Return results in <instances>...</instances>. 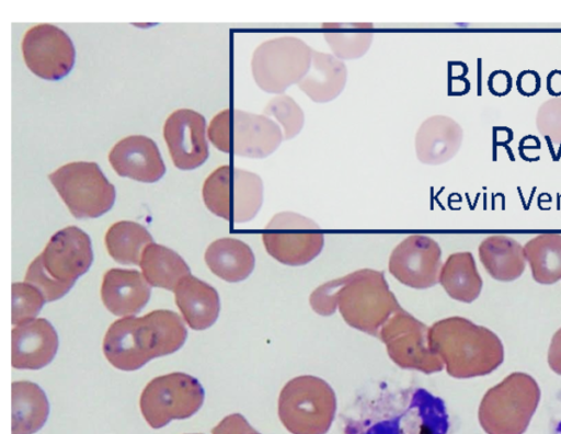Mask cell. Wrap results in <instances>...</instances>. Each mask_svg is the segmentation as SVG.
I'll return each instance as SVG.
<instances>
[{"label": "cell", "mask_w": 561, "mask_h": 434, "mask_svg": "<svg viewBox=\"0 0 561 434\" xmlns=\"http://www.w3.org/2000/svg\"><path fill=\"white\" fill-rule=\"evenodd\" d=\"M549 367L561 375V328L553 334L548 350Z\"/></svg>", "instance_id": "cell-39"}, {"label": "cell", "mask_w": 561, "mask_h": 434, "mask_svg": "<svg viewBox=\"0 0 561 434\" xmlns=\"http://www.w3.org/2000/svg\"><path fill=\"white\" fill-rule=\"evenodd\" d=\"M539 111L548 114L553 119L537 117L538 129L541 134L548 135L554 142L561 139V99H551L543 103Z\"/></svg>", "instance_id": "cell-35"}, {"label": "cell", "mask_w": 561, "mask_h": 434, "mask_svg": "<svg viewBox=\"0 0 561 434\" xmlns=\"http://www.w3.org/2000/svg\"><path fill=\"white\" fill-rule=\"evenodd\" d=\"M187 338L182 318L159 309L114 321L103 339V353L117 369L131 372L149 361L180 350Z\"/></svg>", "instance_id": "cell-1"}, {"label": "cell", "mask_w": 561, "mask_h": 434, "mask_svg": "<svg viewBox=\"0 0 561 434\" xmlns=\"http://www.w3.org/2000/svg\"><path fill=\"white\" fill-rule=\"evenodd\" d=\"M343 434H451V421L442 398L416 388L365 406Z\"/></svg>", "instance_id": "cell-2"}, {"label": "cell", "mask_w": 561, "mask_h": 434, "mask_svg": "<svg viewBox=\"0 0 561 434\" xmlns=\"http://www.w3.org/2000/svg\"><path fill=\"white\" fill-rule=\"evenodd\" d=\"M207 136L222 152L254 159L272 155L284 139L275 121L238 108L217 113L209 123Z\"/></svg>", "instance_id": "cell-8"}, {"label": "cell", "mask_w": 561, "mask_h": 434, "mask_svg": "<svg viewBox=\"0 0 561 434\" xmlns=\"http://www.w3.org/2000/svg\"><path fill=\"white\" fill-rule=\"evenodd\" d=\"M489 89L494 95H505L511 91L512 78L510 72L504 70L493 71L488 80Z\"/></svg>", "instance_id": "cell-37"}, {"label": "cell", "mask_w": 561, "mask_h": 434, "mask_svg": "<svg viewBox=\"0 0 561 434\" xmlns=\"http://www.w3.org/2000/svg\"><path fill=\"white\" fill-rule=\"evenodd\" d=\"M442 249L431 237L411 235L392 250L388 270L401 284L426 289L438 283Z\"/></svg>", "instance_id": "cell-16"}, {"label": "cell", "mask_w": 561, "mask_h": 434, "mask_svg": "<svg viewBox=\"0 0 561 434\" xmlns=\"http://www.w3.org/2000/svg\"><path fill=\"white\" fill-rule=\"evenodd\" d=\"M428 328L400 308L382 326L377 338L399 367L433 374L440 372L444 364L430 346Z\"/></svg>", "instance_id": "cell-14"}, {"label": "cell", "mask_w": 561, "mask_h": 434, "mask_svg": "<svg viewBox=\"0 0 561 434\" xmlns=\"http://www.w3.org/2000/svg\"><path fill=\"white\" fill-rule=\"evenodd\" d=\"M173 292L175 302L191 329L205 330L216 322L220 311V300L211 285L188 275L176 285Z\"/></svg>", "instance_id": "cell-22"}, {"label": "cell", "mask_w": 561, "mask_h": 434, "mask_svg": "<svg viewBox=\"0 0 561 434\" xmlns=\"http://www.w3.org/2000/svg\"><path fill=\"white\" fill-rule=\"evenodd\" d=\"M108 161L119 176L153 183L165 173V165L157 144L142 135L127 136L117 141L108 153Z\"/></svg>", "instance_id": "cell-18"}, {"label": "cell", "mask_w": 561, "mask_h": 434, "mask_svg": "<svg viewBox=\"0 0 561 434\" xmlns=\"http://www.w3.org/2000/svg\"><path fill=\"white\" fill-rule=\"evenodd\" d=\"M346 79L343 60L333 54L312 50L310 68L297 85L311 101L327 103L341 94Z\"/></svg>", "instance_id": "cell-23"}, {"label": "cell", "mask_w": 561, "mask_h": 434, "mask_svg": "<svg viewBox=\"0 0 561 434\" xmlns=\"http://www.w3.org/2000/svg\"><path fill=\"white\" fill-rule=\"evenodd\" d=\"M12 434H34L43 427L49 403L44 390L35 382H12Z\"/></svg>", "instance_id": "cell-26"}, {"label": "cell", "mask_w": 561, "mask_h": 434, "mask_svg": "<svg viewBox=\"0 0 561 434\" xmlns=\"http://www.w3.org/2000/svg\"><path fill=\"white\" fill-rule=\"evenodd\" d=\"M517 89L523 95H534L540 88V77L536 71H522L517 78Z\"/></svg>", "instance_id": "cell-38"}, {"label": "cell", "mask_w": 561, "mask_h": 434, "mask_svg": "<svg viewBox=\"0 0 561 434\" xmlns=\"http://www.w3.org/2000/svg\"><path fill=\"white\" fill-rule=\"evenodd\" d=\"M93 261L90 237L76 226L58 230L28 265L24 282L35 286L46 301L64 297Z\"/></svg>", "instance_id": "cell-4"}, {"label": "cell", "mask_w": 561, "mask_h": 434, "mask_svg": "<svg viewBox=\"0 0 561 434\" xmlns=\"http://www.w3.org/2000/svg\"><path fill=\"white\" fill-rule=\"evenodd\" d=\"M46 302L43 294L26 282L12 284V324L30 322L42 310Z\"/></svg>", "instance_id": "cell-33"}, {"label": "cell", "mask_w": 561, "mask_h": 434, "mask_svg": "<svg viewBox=\"0 0 561 434\" xmlns=\"http://www.w3.org/2000/svg\"><path fill=\"white\" fill-rule=\"evenodd\" d=\"M48 179L76 218L100 217L114 205L115 187L95 162L67 163Z\"/></svg>", "instance_id": "cell-11"}, {"label": "cell", "mask_w": 561, "mask_h": 434, "mask_svg": "<svg viewBox=\"0 0 561 434\" xmlns=\"http://www.w3.org/2000/svg\"><path fill=\"white\" fill-rule=\"evenodd\" d=\"M336 408L332 387L313 375H300L288 380L277 402L278 418L290 434H327Z\"/></svg>", "instance_id": "cell-7"}, {"label": "cell", "mask_w": 561, "mask_h": 434, "mask_svg": "<svg viewBox=\"0 0 561 434\" xmlns=\"http://www.w3.org/2000/svg\"><path fill=\"white\" fill-rule=\"evenodd\" d=\"M485 271L496 281L512 282L518 278L526 266L524 245L504 235L486 237L478 248Z\"/></svg>", "instance_id": "cell-25"}, {"label": "cell", "mask_w": 561, "mask_h": 434, "mask_svg": "<svg viewBox=\"0 0 561 434\" xmlns=\"http://www.w3.org/2000/svg\"><path fill=\"white\" fill-rule=\"evenodd\" d=\"M540 397V387L531 375L511 373L482 397L479 423L486 434H524Z\"/></svg>", "instance_id": "cell-5"}, {"label": "cell", "mask_w": 561, "mask_h": 434, "mask_svg": "<svg viewBox=\"0 0 561 434\" xmlns=\"http://www.w3.org/2000/svg\"><path fill=\"white\" fill-rule=\"evenodd\" d=\"M11 363L18 369H39L58 350V334L51 323L37 318L12 329Z\"/></svg>", "instance_id": "cell-19"}, {"label": "cell", "mask_w": 561, "mask_h": 434, "mask_svg": "<svg viewBox=\"0 0 561 434\" xmlns=\"http://www.w3.org/2000/svg\"><path fill=\"white\" fill-rule=\"evenodd\" d=\"M263 114L272 117L283 132L284 139L296 137L304 127L305 115L302 108L289 95L279 94L270 100Z\"/></svg>", "instance_id": "cell-32"}, {"label": "cell", "mask_w": 561, "mask_h": 434, "mask_svg": "<svg viewBox=\"0 0 561 434\" xmlns=\"http://www.w3.org/2000/svg\"><path fill=\"white\" fill-rule=\"evenodd\" d=\"M323 34L333 55L343 59H357L369 49L374 34L369 23H330L323 24Z\"/></svg>", "instance_id": "cell-31"}, {"label": "cell", "mask_w": 561, "mask_h": 434, "mask_svg": "<svg viewBox=\"0 0 561 434\" xmlns=\"http://www.w3.org/2000/svg\"><path fill=\"white\" fill-rule=\"evenodd\" d=\"M428 342L454 378L489 375L504 361V346L499 335L459 316L434 322L428 328Z\"/></svg>", "instance_id": "cell-3"}, {"label": "cell", "mask_w": 561, "mask_h": 434, "mask_svg": "<svg viewBox=\"0 0 561 434\" xmlns=\"http://www.w3.org/2000/svg\"><path fill=\"white\" fill-rule=\"evenodd\" d=\"M312 50L307 43L293 35L263 42L255 48L251 59L256 85L264 92L283 94L307 75Z\"/></svg>", "instance_id": "cell-10"}, {"label": "cell", "mask_w": 561, "mask_h": 434, "mask_svg": "<svg viewBox=\"0 0 561 434\" xmlns=\"http://www.w3.org/2000/svg\"><path fill=\"white\" fill-rule=\"evenodd\" d=\"M205 392L199 381L185 373L154 377L144 388L139 407L146 422L160 429L172 420L195 414L203 406Z\"/></svg>", "instance_id": "cell-12"}, {"label": "cell", "mask_w": 561, "mask_h": 434, "mask_svg": "<svg viewBox=\"0 0 561 434\" xmlns=\"http://www.w3.org/2000/svg\"><path fill=\"white\" fill-rule=\"evenodd\" d=\"M262 241L277 262L301 266L314 260L324 245V235L317 222L295 212L275 214L265 225Z\"/></svg>", "instance_id": "cell-13"}, {"label": "cell", "mask_w": 561, "mask_h": 434, "mask_svg": "<svg viewBox=\"0 0 561 434\" xmlns=\"http://www.w3.org/2000/svg\"><path fill=\"white\" fill-rule=\"evenodd\" d=\"M400 308L383 272L360 269L344 276L337 309L350 327L378 336L382 326Z\"/></svg>", "instance_id": "cell-6"}, {"label": "cell", "mask_w": 561, "mask_h": 434, "mask_svg": "<svg viewBox=\"0 0 561 434\" xmlns=\"http://www.w3.org/2000/svg\"><path fill=\"white\" fill-rule=\"evenodd\" d=\"M534 279L540 284H553L561 279V235L541 233L524 245Z\"/></svg>", "instance_id": "cell-30"}, {"label": "cell", "mask_w": 561, "mask_h": 434, "mask_svg": "<svg viewBox=\"0 0 561 434\" xmlns=\"http://www.w3.org/2000/svg\"><path fill=\"white\" fill-rule=\"evenodd\" d=\"M251 434H261V433H259V432L254 431V432H252Z\"/></svg>", "instance_id": "cell-41"}, {"label": "cell", "mask_w": 561, "mask_h": 434, "mask_svg": "<svg viewBox=\"0 0 561 434\" xmlns=\"http://www.w3.org/2000/svg\"><path fill=\"white\" fill-rule=\"evenodd\" d=\"M26 67L37 77L56 81L75 65L76 49L69 35L56 25L43 23L26 31L22 41Z\"/></svg>", "instance_id": "cell-15"}, {"label": "cell", "mask_w": 561, "mask_h": 434, "mask_svg": "<svg viewBox=\"0 0 561 434\" xmlns=\"http://www.w3.org/2000/svg\"><path fill=\"white\" fill-rule=\"evenodd\" d=\"M344 276L334 278L317 287L309 297L310 307L320 316H331L337 309V295Z\"/></svg>", "instance_id": "cell-34"}, {"label": "cell", "mask_w": 561, "mask_h": 434, "mask_svg": "<svg viewBox=\"0 0 561 434\" xmlns=\"http://www.w3.org/2000/svg\"><path fill=\"white\" fill-rule=\"evenodd\" d=\"M255 430L240 413L225 416L213 430L211 434H251Z\"/></svg>", "instance_id": "cell-36"}, {"label": "cell", "mask_w": 561, "mask_h": 434, "mask_svg": "<svg viewBox=\"0 0 561 434\" xmlns=\"http://www.w3.org/2000/svg\"><path fill=\"white\" fill-rule=\"evenodd\" d=\"M202 196L214 215L231 224H242L259 213L263 203V182L251 171L221 165L204 181Z\"/></svg>", "instance_id": "cell-9"}, {"label": "cell", "mask_w": 561, "mask_h": 434, "mask_svg": "<svg viewBox=\"0 0 561 434\" xmlns=\"http://www.w3.org/2000/svg\"><path fill=\"white\" fill-rule=\"evenodd\" d=\"M461 141L462 129L456 121L434 115L426 118L415 134V153L424 164H442L457 153Z\"/></svg>", "instance_id": "cell-21"}, {"label": "cell", "mask_w": 561, "mask_h": 434, "mask_svg": "<svg viewBox=\"0 0 561 434\" xmlns=\"http://www.w3.org/2000/svg\"><path fill=\"white\" fill-rule=\"evenodd\" d=\"M549 434H561V388L553 399L549 419Z\"/></svg>", "instance_id": "cell-40"}, {"label": "cell", "mask_w": 561, "mask_h": 434, "mask_svg": "<svg viewBox=\"0 0 561 434\" xmlns=\"http://www.w3.org/2000/svg\"><path fill=\"white\" fill-rule=\"evenodd\" d=\"M150 295V284L136 270L110 269L103 276L101 298L115 316H135L147 305Z\"/></svg>", "instance_id": "cell-20"}, {"label": "cell", "mask_w": 561, "mask_h": 434, "mask_svg": "<svg viewBox=\"0 0 561 434\" xmlns=\"http://www.w3.org/2000/svg\"><path fill=\"white\" fill-rule=\"evenodd\" d=\"M139 266L150 286L174 290L191 271L184 259L175 251L152 242L141 256Z\"/></svg>", "instance_id": "cell-28"}, {"label": "cell", "mask_w": 561, "mask_h": 434, "mask_svg": "<svg viewBox=\"0 0 561 434\" xmlns=\"http://www.w3.org/2000/svg\"><path fill=\"white\" fill-rule=\"evenodd\" d=\"M205 262L219 278L237 283L244 281L253 272L255 256L245 242L234 238H220L207 247Z\"/></svg>", "instance_id": "cell-24"}, {"label": "cell", "mask_w": 561, "mask_h": 434, "mask_svg": "<svg viewBox=\"0 0 561 434\" xmlns=\"http://www.w3.org/2000/svg\"><path fill=\"white\" fill-rule=\"evenodd\" d=\"M438 283L447 295L461 302L476 300L483 286L471 252H455L443 263Z\"/></svg>", "instance_id": "cell-27"}, {"label": "cell", "mask_w": 561, "mask_h": 434, "mask_svg": "<svg viewBox=\"0 0 561 434\" xmlns=\"http://www.w3.org/2000/svg\"><path fill=\"white\" fill-rule=\"evenodd\" d=\"M152 242L142 225L129 220L113 224L105 233L107 252L121 264L139 265L145 249Z\"/></svg>", "instance_id": "cell-29"}, {"label": "cell", "mask_w": 561, "mask_h": 434, "mask_svg": "<svg viewBox=\"0 0 561 434\" xmlns=\"http://www.w3.org/2000/svg\"><path fill=\"white\" fill-rule=\"evenodd\" d=\"M205 128V117L191 108H180L168 116L163 137L178 169L193 170L207 160L209 150Z\"/></svg>", "instance_id": "cell-17"}]
</instances>
